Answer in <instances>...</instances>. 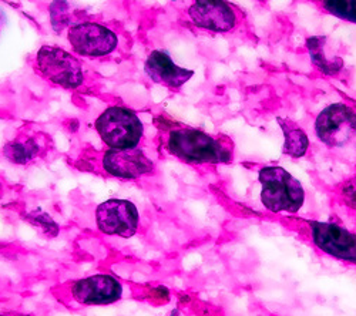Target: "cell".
Segmentation results:
<instances>
[{
	"mask_svg": "<svg viewBox=\"0 0 356 316\" xmlns=\"http://www.w3.org/2000/svg\"><path fill=\"white\" fill-rule=\"evenodd\" d=\"M159 144L171 157L186 164H229L234 161V141L224 134L205 133L172 120L156 119Z\"/></svg>",
	"mask_w": 356,
	"mask_h": 316,
	"instance_id": "obj_1",
	"label": "cell"
},
{
	"mask_svg": "<svg viewBox=\"0 0 356 316\" xmlns=\"http://www.w3.org/2000/svg\"><path fill=\"white\" fill-rule=\"evenodd\" d=\"M258 178L261 183V203L268 211L296 214L304 207L305 190L285 168L262 167Z\"/></svg>",
	"mask_w": 356,
	"mask_h": 316,
	"instance_id": "obj_2",
	"label": "cell"
},
{
	"mask_svg": "<svg viewBox=\"0 0 356 316\" xmlns=\"http://www.w3.org/2000/svg\"><path fill=\"white\" fill-rule=\"evenodd\" d=\"M95 126L102 141L111 150H134L144 137L140 117L124 107L104 110Z\"/></svg>",
	"mask_w": 356,
	"mask_h": 316,
	"instance_id": "obj_3",
	"label": "cell"
},
{
	"mask_svg": "<svg viewBox=\"0 0 356 316\" xmlns=\"http://www.w3.org/2000/svg\"><path fill=\"white\" fill-rule=\"evenodd\" d=\"M33 67L43 78L66 90L81 88L86 80L80 60L60 47L43 46L35 56Z\"/></svg>",
	"mask_w": 356,
	"mask_h": 316,
	"instance_id": "obj_4",
	"label": "cell"
},
{
	"mask_svg": "<svg viewBox=\"0 0 356 316\" xmlns=\"http://www.w3.org/2000/svg\"><path fill=\"white\" fill-rule=\"evenodd\" d=\"M308 229L311 244L323 255L356 267V234L335 222L301 219Z\"/></svg>",
	"mask_w": 356,
	"mask_h": 316,
	"instance_id": "obj_5",
	"label": "cell"
},
{
	"mask_svg": "<svg viewBox=\"0 0 356 316\" xmlns=\"http://www.w3.org/2000/svg\"><path fill=\"white\" fill-rule=\"evenodd\" d=\"M315 133L330 149L356 146V111L343 103L328 106L315 120Z\"/></svg>",
	"mask_w": 356,
	"mask_h": 316,
	"instance_id": "obj_6",
	"label": "cell"
},
{
	"mask_svg": "<svg viewBox=\"0 0 356 316\" xmlns=\"http://www.w3.org/2000/svg\"><path fill=\"white\" fill-rule=\"evenodd\" d=\"M72 49L84 57H104L111 54L118 46L117 35L108 27L96 22H83L73 24L67 32Z\"/></svg>",
	"mask_w": 356,
	"mask_h": 316,
	"instance_id": "obj_7",
	"label": "cell"
},
{
	"mask_svg": "<svg viewBox=\"0 0 356 316\" xmlns=\"http://www.w3.org/2000/svg\"><path fill=\"white\" fill-rule=\"evenodd\" d=\"M97 228L106 235L133 237L140 224L137 207L129 199H107L96 210Z\"/></svg>",
	"mask_w": 356,
	"mask_h": 316,
	"instance_id": "obj_8",
	"label": "cell"
},
{
	"mask_svg": "<svg viewBox=\"0 0 356 316\" xmlns=\"http://www.w3.org/2000/svg\"><path fill=\"white\" fill-rule=\"evenodd\" d=\"M188 22L214 33H228L240 24L243 13L228 2H194L187 8Z\"/></svg>",
	"mask_w": 356,
	"mask_h": 316,
	"instance_id": "obj_9",
	"label": "cell"
},
{
	"mask_svg": "<svg viewBox=\"0 0 356 316\" xmlns=\"http://www.w3.org/2000/svg\"><path fill=\"white\" fill-rule=\"evenodd\" d=\"M72 298L86 306H103L120 301L123 297V285L111 275H93L70 285Z\"/></svg>",
	"mask_w": 356,
	"mask_h": 316,
	"instance_id": "obj_10",
	"label": "cell"
},
{
	"mask_svg": "<svg viewBox=\"0 0 356 316\" xmlns=\"http://www.w3.org/2000/svg\"><path fill=\"white\" fill-rule=\"evenodd\" d=\"M100 167L107 177L120 180H136L154 171V163L140 149L111 150L102 153Z\"/></svg>",
	"mask_w": 356,
	"mask_h": 316,
	"instance_id": "obj_11",
	"label": "cell"
},
{
	"mask_svg": "<svg viewBox=\"0 0 356 316\" xmlns=\"http://www.w3.org/2000/svg\"><path fill=\"white\" fill-rule=\"evenodd\" d=\"M144 70L154 83L164 85L170 90L181 89L183 84H186L194 76L193 70L177 66L171 60V57L163 50H154L148 54Z\"/></svg>",
	"mask_w": 356,
	"mask_h": 316,
	"instance_id": "obj_12",
	"label": "cell"
},
{
	"mask_svg": "<svg viewBox=\"0 0 356 316\" xmlns=\"http://www.w3.org/2000/svg\"><path fill=\"white\" fill-rule=\"evenodd\" d=\"M49 149V141L44 134L24 133L13 138L5 146L3 154L15 164H29L43 156Z\"/></svg>",
	"mask_w": 356,
	"mask_h": 316,
	"instance_id": "obj_13",
	"label": "cell"
},
{
	"mask_svg": "<svg viewBox=\"0 0 356 316\" xmlns=\"http://www.w3.org/2000/svg\"><path fill=\"white\" fill-rule=\"evenodd\" d=\"M307 49L316 69L326 76H337L343 67V59L334 43L326 36H314L307 40Z\"/></svg>",
	"mask_w": 356,
	"mask_h": 316,
	"instance_id": "obj_14",
	"label": "cell"
},
{
	"mask_svg": "<svg viewBox=\"0 0 356 316\" xmlns=\"http://www.w3.org/2000/svg\"><path fill=\"white\" fill-rule=\"evenodd\" d=\"M284 133V147L282 153L291 158H301L309 149V138L307 133L291 119H277Z\"/></svg>",
	"mask_w": 356,
	"mask_h": 316,
	"instance_id": "obj_15",
	"label": "cell"
},
{
	"mask_svg": "<svg viewBox=\"0 0 356 316\" xmlns=\"http://www.w3.org/2000/svg\"><path fill=\"white\" fill-rule=\"evenodd\" d=\"M315 5L343 22L356 24V0H326V2H316Z\"/></svg>",
	"mask_w": 356,
	"mask_h": 316,
	"instance_id": "obj_16",
	"label": "cell"
},
{
	"mask_svg": "<svg viewBox=\"0 0 356 316\" xmlns=\"http://www.w3.org/2000/svg\"><path fill=\"white\" fill-rule=\"evenodd\" d=\"M339 195L341 198L345 201V204L356 208V177L349 178L348 181H343L339 187H338Z\"/></svg>",
	"mask_w": 356,
	"mask_h": 316,
	"instance_id": "obj_17",
	"label": "cell"
},
{
	"mask_svg": "<svg viewBox=\"0 0 356 316\" xmlns=\"http://www.w3.org/2000/svg\"><path fill=\"white\" fill-rule=\"evenodd\" d=\"M0 316H10V315H0Z\"/></svg>",
	"mask_w": 356,
	"mask_h": 316,
	"instance_id": "obj_18",
	"label": "cell"
},
{
	"mask_svg": "<svg viewBox=\"0 0 356 316\" xmlns=\"http://www.w3.org/2000/svg\"><path fill=\"white\" fill-rule=\"evenodd\" d=\"M172 316H174V313H172Z\"/></svg>",
	"mask_w": 356,
	"mask_h": 316,
	"instance_id": "obj_19",
	"label": "cell"
}]
</instances>
